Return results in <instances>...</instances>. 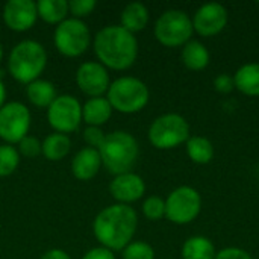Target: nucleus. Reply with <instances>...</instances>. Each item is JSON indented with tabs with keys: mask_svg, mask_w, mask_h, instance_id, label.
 Masks as SVG:
<instances>
[{
	"mask_svg": "<svg viewBox=\"0 0 259 259\" xmlns=\"http://www.w3.org/2000/svg\"><path fill=\"white\" fill-rule=\"evenodd\" d=\"M17 150H18L20 156L33 159V158H38L39 155H42V144L36 137L27 135L17 144Z\"/></svg>",
	"mask_w": 259,
	"mask_h": 259,
	"instance_id": "obj_29",
	"label": "nucleus"
},
{
	"mask_svg": "<svg viewBox=\"0 0 259 259\" xmlns=\"http://www.w3.org/2000/svg\"><path fill=\"white\" fill-rule=\"evenodd\" d=\"M109 193L117 203L131 205L144 196L146 182L140 175L134 171L123 173V175L114 176V179L109 184Z\"/></svg>",
	"mask_w": 259,
	"mask_h": 259,
	"instance_id": "obj_15",
	"label": "nucleus"
},
{
	"mask_svg": "<svg viewBox=\"0 0 259 259\" xmlns=\"http://www.w3.org/2000/svg\"><path fill=\"white\" fill-rule=\"evenodd\" d=\"M76 83L90 99L105 97L111 85L108 68L99 61H85L76 70Z\"/></svg>",
	"mask_w": 259,
	"mask_h": 259,
	"instance_id": "obj_12",
	"label": "nucleus"
},
{
	"mask_svg": "<svg viewBox=\"0 0 259 259\" xmlns=\"http://www.w3.org/2000/svg\"><path fill=\"white\" fill-rule=\"evenodd\" d=\"M187 144V155L196 164H208L214 158V146L205 137H190Z\"/></svg>",
	"mask_w": 259,
	"mask_h": 259,
	"instance_id": "obj_25",
	"label": "nucleus"
},
{
	"mask_svg": "<svg viewBox=\"0 0 259 259\" xmlns=\"http://www.w3.org/2000/svg\"><path fill=\"white\" fill-rule=\"evenodd\" d=\"M30 111L21 102H8L0 108V140L5 144H18L30 129Z\"/></svg>",
	"mask_w": 259,
	"mask_h": 259,
	"instance_id": "obj_10",
	"label": "nucleus"
},
{
	"mask_svg": "<svg viewBox=\"0 0 259 259\" xmlns=\"http://www.w3.org/2000/svg\"><path fill=\"white\" fill-rule=\"evenodd\" d=\"M235 88L246 96L258 97L259 96V64L250 62L240 67L234 76Z\"/></svg>",
	"mask_w": 259,
	"mask_h": 259,
	"instance_id": "obj_21",
	"label": "nucleus"
},
{
	"mask_svg": "<svg viewBox=\"0 0 259 259\" xmlns=\"http://www.w3.org/2000/svg\"><path fill=\"white\" fill-rule=\"evenodd\" d=\"M2 17L11 30L26 32L32 29L38 20L36 3L32 0H9L3 6Z\"/></svg>",
	"mask_w": 259,
	"mask_h": 259,
	"instance_id": "obj_14",
	"label": "nucleus"
},
{
	"mask_svg": "<svg viewBox=\"0 0 259 259\" xmlns=\"http://www.w3.org/2000/svg\"><path fill=\"white\" fill-rule=\"evenodd\" d=\"M147 137L155 149L170 150L188 141L190 124L179 114H164L152 121Z\"/></svg>",
	"mask_w": 259,
	"mask_h": 259,
	"instance_id": "obj_6",
	"label": "nucleus"
},
{
	"mask_svg": "<svg viewBox=\"0 0 259 259\" xmlns=\"http://www.w3.org/2000/svg\"><path fill=\"white\" fill-rule=\"evenodd\" d=\"M2 61H3V46L0 42V64H2Z\"/></svg>",
	"mask_w": 259,
	"mask_h": 259,
	"instance_id": "obj_37",
	"label": "nucleus"
},
{
	"mask_svg": "<svg viewBox=\"0 0 259 259\" xmlns=\"http://www.w3.org/2000/svg\"><path fill=\"white\" fill-rule=\"evenodd\" d=\"M143 214L150 222H158L165 217V200L159 196H149L143 202Z\"/></svg>",
	"mask_w": 259,
	"mask_h": 259,
	"instance_id": "obj_27",
	"label": "nucleus"
},
{
	"mask_svg": "<svg viewBox=\"0 0 259 259\" xmlns=\"http://www.w3.org/2000/svg\"><path fill=\"white\" fill-rule=\"evenodd\" d=\"M93 49L99 62L115 71L131 68L138 58L137 36L120 24L102 27L93 39Z\"/></svg>",
	"mask_w": 259,
	"mask_h": 259,
	"instance_id": "obj_2",
	"label": "nucleus"
},
{
	"mask_svg": "<svg viewBox=\"0 0 259 259\" xmlns=\"http://www.w3.org/2000/svg\"><path fill=\"white\" fill-rule=\"evenodd\" d=\"M215 247L206 237H191L182 246V259H215Z\"/></svg>",
	"mask_w": 259,
	"mask_h": 259,
	"instance_id": "obj_24",
	"label": "nucleus"
},
{
	"mask_svg": "<svg viewBox=\"0 0 259 259\" xmlns=\"http://www.w3.org/2000/svg\"><path fill=\"white\" fill-rule=\"evenodd\" d=\"M138 228L137 211L131 205L114 203L103 208L93 222V234L102 247L112 252L123 250L134 241Z\"/></svg>",
	"mask_w": 259,
	"mask_h": 259,
	"instance_id": "obj_1",
	"label": "nucleus"
},
{
	"mask_svg": "<svg viewBox=\"0 0 259 259\" xmlns=\"http://www.w3.org/2000/svg\"><path fill=\"white\" fill-rule=\"evenodd\" d=\"M182 62L191 71H202L208 67L211 55L205 44L191 39L182 47Z\"/></svg>",
	"mask_w": 259,
	"mask_h": 259,
	"instance_id": "obj_20",
	"label": "nucleus"
},
{
	"mask_svg": "<svg viewBox=\"0 0 259 259\" xmlns=\"http://www.w3.org/2000/svg\"><path fill=\"white\" fill-rule=\"evenodd\" d=\"M96 6H97L96 0H70L68 14H71L73 18L82 20L83 17H88L96 9Z\"/></svg>",
	"mask_w": 259,
	"mask_h": 259,
	"instance_id": "obj_30",
	"label": "nucleus"
},
{
	"mask_svg": "<svg viewBox=\"0 0 259 259\" xmlns=\"http://www.w3.org/2000/svg\"><path fill=\"white\" fill-rule=\"evenodd\" d=\"M106 134L103 132L102 127H96V126H87L82 132V138L87 143V147L91 149H97L103 144Z\"/></svg>",
	"mask_w": 259,
	"mask_h": 259,
	"instance_id": "obj_31",
	"label": "nucleus"
},
{
	"mask_svg": "<svg viewBox=\"0 0 259 259\" xmlns=\"http://www.w3.org/2000/svg\"><path fill=\"white\" fill-rule=\"evenodd\" d=\"M6 103V87L3 79L0 77V108Z\"/></svg>",
	"mask_w": 259,
	"mask_h": 259,
	"instance_id": "obj_36",
	"label": "nucleus"
},
{
	"mask_svg": "<svg viewBox=\"0 0 259 259\" xmlns=\"http://www.w3.org/2000/svg\"><path fill=\"white\" fill-rule=\"evenodd\" d=\"M149 18L150 15L146 5H143L141 2H132L123 8L120 14V26L135 35L147 26Z\"/></svg>",
	"mask_w": 259,
	"mask_h": 259,
	"instance_id": "obj_18",
	"label": "nucleus"
},
{
	"mask_svg": "<svg viewBox=\"0 0 259 259\" xmlns=\"http://www.w3.org/2000/svg\"><path fill=\"white\" fill-rule=\"evenodd\" d=\"M214 88L220 93V94H229L234 88H235V82L234 77L229 74H219L214 79Z\"/></svg>",
	"mask_w": 259,
	"mask_h": 259,
	"instance_id": "obj_32",
	"label": "nucleus"
},
{
	"mask_svg": "<svg viewBox=\"0 0 259 259\" xmlns=\"http://www.w3.org/2000/svg\"><path fill=\"white\" fill-rule=\"evenodd\" d=\"M20 153L11 144L0 146V178L11 176L20 165Z\"/></svg>",
	"mask_w": 259,
	"mask_h": 259,
	"instance_id": "obj_26",
	"label": "nucleus"
},
{
	"mask_svg": "<svg viewBox=\"0 0 259 259\" xmlns=\"http://www.w3.org/2000/svg\"><path fill=\"white\" fill-rule=\"evenodd\" d=\"M0 15H2V12H0Z\"/></svg>",
	"mask_w": 259,
	"mask_h": 259,
	"instance_id": "obj_38",
	"label": "nucleus"
},
{
	"mask_svg": "<svg viewBox=\"0 0 259 259\" xmlns=\"http://www.w3.org/2000/svg\"><path fill=\"white\" fill-rule=\"evenodd\" d=\"M215 259H253L249 252L243 250V249H238V247H226L223 250H220Z\"/></svg>",
	"mask_w": 259,
	"mask_h": 259,
	"instance_id": "obj_33",
	"label": "nucleus"
},
{
	"mask_svg": "<svg viewBox=\"0 0 259 259\" xmlns=\"http://www.w3.org/2000/svg\"><path fill=\"white\" fill-rule=\"evenodd\" d=\"M39 259H71V256L62 249H50Z\"/></svg>",
	"mask_w": 259,
	"mask_h": 259,
	"instance_id": "obj_35",
	"label": "nucleus"
},
{
	"mask_svg": "<svg viewBox=\"0 0 259 259\" xmlns=\"http://www.w3.org/2000/svg\"><path fill=\"white\" fill-rule=\"evenodd\" d=\"M82 259H117L115 258V255H114V252L112 250H109V249H106V247H102V246H99V247H93V249H90Z\"/></svg>",
	"mask_w": 259,
	"mask_h": 259,
	"instance_id": "obj_34",
	"label": "nucleus"
},
{
	"mask_svg": "<svg viewBox=\"0 0 259 259\" xmlns=\"http://www.w3.org/2000/svg\"><path fill=\"white\" fill-rule=\"evenodd\" d=\"M38 18L47 24H59L67 18L68 2L67 0H39L36 2Z\"/></svg>",
	"mask_w": 259,
	"mask_h": 259,
	"instance_id": "obj_23",
	"label": "nucleus"
},
{
	"mask_svg": "<svg viewBox=\"0 0 259 259\" xmlns=\"http://www.w3.org/2000/svg\"><path fill=\"white\" fill-rule=\"evenodd\" d=\"M102 168V159L97 149L82 147L71 159V175L77 181L94 179Z\"/></svg>",
	"mask_w": 259,
	"mask_h": 259,
	"instance_id": "obj_16",
	"label": "nucleus"
},
{
	"mask_svg": "<svg viewBox=\"0 0 259 259\" xmlns=\"http://www.w3.org/2000/svg\"><path fill=\"white\" fill-rule=\"evenodd\" d=\"M105 97L114 111L121 114H137L147 106L150 91L141 79L121 76L111 82Z\"/></svg>",
	"mask_w": 259,
	"mask_h": 259,
	"instance_id": "obj_5",
	"label": "nucleus"
},
{
	"mask_svg": "<svg viewBox=\"0 0 259 259\" xmlns=\"http://www.w3.org/2000/svg\"><path fill=\"white\" fill-rule=\"evenodd\" d=\"M41 144H42V156L47 161H52V162L64 159L71 150L70 137L64 135V134H58V132H53V134L47 135L41 141Z\"/></svg>",
	"mask_w": 259,
	"mask_h": 259,
	"instance_id": "obj_22",
	"label": "nucleus"
},
{
	"mask_svg": "<svg viewBox=\"0 0 259 259\" xmlns=\"http://www.w3.org/2000/svg\"><path fill=\"white\" fill-rule=\"evenodd\" d=\"M193 32L191 18L181 9H168L162 12L153 27L155 38L165 47H184L191 41Z\"/></svg>",
	"mask_w": 259,
	"mask_h": 259,
	"instance_id": "obj_7",
	"label": "nucleus"
},
{
	"mask_svg": "<svg viewBox=\"0 0 259 259\" xmlns=\"http://www.w3.org/2000/svg\"><path fill=\"white\" fill-rule=\"evenodd\" d=\"M202 211V197L193 187H179L165 199V217L175 225L194 222Z\"/></svg>",
	"mask_w": 259,
	"mask_h": 259,
	"instance_id": "obj_9",
	"label": "nucleus"
},
{
	"mask_svg": "<svg viewBox=\"0 0 259 259\" xmlns=\"http://www.w3.org/2000/svg\"><path fill=\"white\" fill-rule=\"evenodd\" d=\"M123 259H155L153 247L146 241H132L121 250Z\"/></svg>",
	"mask_w": 259,
	"mask_h": 259,
	"instance_id": "obj_28",
	"label": "nucleus"
},
{
	"mask_svg": "<svg viewBox=\"0 0 259 259\" xmlns=\"http://www.w3.org/2000/svg\"><path fill=\"white\" fill-rule=\"evenodd\" d=\"M102 167L111 175L118 176L132 171L140 156V146L135 137L126 131L106 134L103 144L99 147Z\"/></svg>",
	"mask_w": 259,
	"mask_h": 259,
	"instance_id": "obj_3",
	"label": "nucleus"
},
{
	"mask_svg": "<svg viewBox=\"0 0 259 259\" xmlns=\"http://www.w3.org/2000/svg\"><path fill=\"white\" fill-rule=\"evenodd\" d=\"M114 109L106 97H93L82 105V121L87 126L102 127L109 121Z\"/></svg>",
	"mask_w": 259,
	"mask_h": 259,
	"instance_id": "obj_17",
	"label": "nucleus"
},
{
	"mask_svg": "<svg viewBox=\"0 0 259 259\" xmlns=\"http://www.w3.org/2000/svg\"><path fill=\"white\" fill-rule=\"evenodd\" d=\"M26 97L36 108H49L58 97V93L50 80L39 77L26 85Z\"/></svg>",
	"mask_w": 259,
	"mask_h": 259,
	"instance_id": "obj_19",
	"label": "nucleus"
},
{
	"mask_svg": "<svg viewBox=\"0 0 259 259\" xmlns=\"http://www.w3.org/2000/svg\"><path fill=\"white\" fill-rule=\"evenodd\" d=\"M47 67V52L35 39H23L14 46L8 56V71L14 80L23 85L39 79Z\"/></svg>",
	"mask_w": 259,
	"mask_h": 259,
	"instance_id": "obj_4",
	"label": "nucleus"
},
{
	"mask_svg": "<svg viewBox=\"0 0 259 259\" xmlns=\"http://www.w3.org/2000/svg\"><path fill=\"white\" fill-rule=\"evenodd\" d=\"M53 44L62 56L79 58L91 46L90 27L82 20L65 18L55 27Z\"/></svg>",
	"mask_w": 259,
	"mask_h": 259,
	"instance_id": "obj_8",
	"label": "nucleus"
},
{
	"mask_svg": "<svg viewBox=\"0 0 259 259\" xmlns=\"http://www.w3.org/2000/svg\"><path fill=\"white\" fill-rule=\"evenodd\" d=\"M193 21V29L200 35V36H215L219 35L228 24V9L220 5V3H206L200 6L196 14Z\"/></svg>",
	"mask_w": 259,
	"mask_h": 259,
	"instance_id": "obj_13",
	"label": "nucleus"
},
{
	"mask_svg": "<svg viewBox=\"0 0 259 259\" xmlns=\"http://www.w3.org/2000/svg\"><path fill=\"white\" fill-rule=\"evenodd\" d=\"M47 121L58 134H73L82 123V103L71 94L58 96L47 108Z\"/></svg>",
	"mask_w": 259,
	"mask_h": 259,
	"instance_id": "obj_11",
	"label": "nucleus"
}]
</instances>
